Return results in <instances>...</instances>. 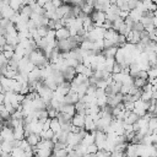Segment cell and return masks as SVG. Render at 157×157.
Returning a JSON list of instances; mask_svg holds the SVG:
<instances>
[{
	"instance_id": "cell-1",
	"label": "cell",
	"mask_w": 157,
	"mask_h": 157,
	"mask_svg": "<svg viewBox=\"0 0 157 157\" xmlns=\"http://www.w3.org/2000/svg\"><path fill=\"white\" fill-rule=\"evenodd\" d=\"M1 17L2 18H7V20H11V17L17 12V11H15L10 5H7V4H2L1 2Z\"/></svg>"
},
{
	"instance_id": "cell-2",
	"label": "cell",
	"mask_w": 157,
	"mask_h": 157,
	"mask_svg": "<svg viewBox=\"0 0 157 157\" xmlns=\"http://www.w3.org/2000/svg\"><path fill=\"white\" fill-rule=\"evenodd\" d=\"M13 128L11 126H2L1 131V141H13Z\"/></svg>"
},
{
	"instance_id": "cell-3",
	"label": "cell",
	"mask_w": 157,
	"mask_h": 157,
	"mask_svg": "<svg viewBox=\"0 0 157 157\" xmlns=\"http://www.w3.org/2000/svg\"><path fill=\"white\" fill-rule=\"evenodd\" d=\"M85 117L86 115H83V114L76 113L71 119V124L75 126H78V128H85Z\"/></svg>"
},
{
	"instance_id": "cell-4",
	"label": "cell",
	"mask_w": 157,
	"mask_h": 157,
	"mask_svg": "<svg viewBox=\"0 0 157 157\" xmlns=\"http://www.w3.org/2000/svg\"><path fill=\"white\" fill-rule=\"evenodd\" d=\"M137 145L139 144H132L130 142L128 145V148L125 151L126 153V157H139V148H137Z\"/></svg>"
},
{
	"instance_id": "cell-5",
	"label": "cell",
	"mask_w": 157,
	"mask_h": 157,
	"mask_svg": "<svg viewBox=\"0 0 157 157\" xmlns=\"http://www.w3.org/2000/svg\"><path fill=\"white\" fill-rule=\"evenodd\" d=\"M91 18L93 22H104L107 20V15L104 11H98V10H94L91 15Z\"/></svg>"
},
{
	"instance_id": "cell-6",
	"label": "cell",
	"mask_w": 157,
	"mask_h": 157,
	"mask_svg": "<svg viewBox=\"0 0 157 157\" xmlns=\"http://www.w3.org/2000/svg\"><path fill=\"white\" fill-rule=\"evenodd\" d=\"M70 37H71V33H70V29L67 27H61V28L56 29V39L58 40L67 39Z\"/></svg>"
},
{
	"instance_id": "cell-7",
	"label": "cell",
	"mask_w": 157,
	"mask_h": 157,
	"mask_svg": "<svg viewBox=\"0 0 157 157\" xmlns=\"http://www.w3.org/2000/svg\"><path fill=\"white\" fill-rule=\"evenodd\" d=\"M59 112L61 113H67L70 114L71 117H74L76 114V108H75V104H66V103H63L59 108Z\"/></svg>"
},
{
	"instance_id": "cell-8",
	"label": "cell",
	"mask_w": 157,
	"mask_h": 157,
	"mask_svg": "<svg viewBox=\"0 0 157 157\" xmlns=\"http://www.w3.org/2000/svg\"><path fill=\"white\" fill-rule=\"evenodd\" d=\"M82 141V139H81V136H80V134H75V132H69V139H67V145H71V146H76V145H78L80 142Z\"/></svg>"
},
{
	"instance_id": "cell-9",
	"label": "cell",
	"mask_w": 157,
	"mask_h": 157,
	"mask_svg": "<svg viewBox=\"0 0 157 157\" xmlns=\"http://www.w3.org/2000/svg\"><path fill=\"white\" fill-rule=\"evenodd\" d=\"M26 140L28 141V144L31 145V146H37L39 142H40V140H42V137H40V135L39 134H36V132H31L27 137H26Z\"/></svg>"
},
{
	"instance_id": "cell-10",
	"label": "cell",
	"mask_w": 157,
	"mask_h": 157,
	"mask_svg": "<svg viewBox=\"0 0 157 157\" xmlns=\"http://www.w3.org/2000/svg\"><path fill=\"white\" fill-rule=\"evenodd\" d=\"M63 75H64V77H65V80H66V81H70V82H71V81L75 78V76L77 75V72H76L75 67L69 66L65 71H63Z\"/></svg>"
},
{
	"instance_id": "cell-11",
	"label": "cell",
	"mask_w": 157,
	"mask_h": 157,
	"mask_svg": "<svg viewBox=\"0 0 157 157\" xmlns=\"http://www.w3.org/2000/svg\"><path fill=\"white\" fill-rule=\"evenodd\" d=\"M142 16H144V12L140 11L139 9H132V10H130L129 17H130L134 22H140V20H141Z\"/></svg>"
},
{
	"instance_id": "cell-12",
	"label": "cell",
	"mask_w": 157,
	"mask_h": 157,
	"mask_svg": "<svg viewBox=\"0 0 157 157\" xmlns=\"http://www.w3.org/2000/svg\"><path fill=\"white\" fill-rule=\"evenodd\" d=\"M13 136L16 140H23L26 139V134H25V126L21 125V126H17V128H13Z\"/></svg>"
},
{
	"instance_id": "cell-13",
	"label": "cell",
	"mask_w": 157,
	"mask_h": 157,
	"mask_svg": "<svg viewBox=\"0 0 157 157\" xmlns=\"http://www.w3.org/2000/svg\"><path fill=\"white\" fill-rule=\"evenodd\" d=\"M118 48L119 47H117V45H113V47H109V48H105V49H103V54L107 56V58H115V55H117V52H118Z\"/></svg>"
},
{
	"instance_id": "cell-14",
	"label": "cell",
	"mask_w": 157,
	"mask_h": 157,
	"mask_svg": "<svg viewBox=\"0 0 157 157\" xmlns=\"http://www.w3.org/2000/svg\"><path fill=\"white\" fill-rule=\"evenodd\" d=\"M50 129H52L55 134H58V132H60V131H61V123L59 121V119H58V118H52Z\"/></svg>"
},
{
	"instance_id": "cell-15",
	"label": "cell",
	"mask_w": 157,
	"mask_h": 157,
	"mask_svg": "<svg viewBox=\"0 0 157 157\" xmlns=\"http://www.w3.org/2000/svg\"><path fill=\"white\" fill-rule=\"evenodd\" d=\"M139 119H140V117H139L135 112H130V114L125 118L124 123H128V124H135V123H137Z\"/></svg>"
},
{
	"instance_id": "cell-16",
	"label": "cell",
	"mask_w": 157,
	"mask_h": 157,
	"mask_svg": "<svg viewBox=\"0 0 157 157\" xmlns=\"http://www.w3.org/2000/svg\"><path fill=\"white\" fill-rule=\"evenodd\" d=\"M75 108H76V113H80V114L86 115V108H87V105H86V103L83 101H78L75 104Z\"/></svg>"
},
{
	"instance_id": "cell-17",
	"label": "cell",
	"mask_w": 157,
	"mask_h": 157,
	"mask_svg": "<svg viewBox=\"0 0 157 157\" xmlns=\"http://www.w3.org/2000/svg\"><path fill=\"white\" fill-rule=\"evenodd\" d=\"M13 146L11 141H1V152H6V153H11Z\"/></svg>"
},
{
	"instance_id": "cell-18",
	"label": "cell",
	"mask_w": 157,
	"mask_h": 157,
	"mask_svg": "<svg viewBox=\"0 0 157 157\" xmlns=\"http://www.w3.org/2000/svg\"><path fill=\"white\" fill-rule=\"evenodd\" d=\"M39 135H40V137H42L43 140H52V139L54 137L55 132H54L52 129H48V130H43Z\"/></svg>"
},
{
	"instance_id": "cell-19",
	"label": "cell",
	"mask_w": 157,
	"mask_h": 157,
	"mask_svg": "<svg viewBox=\"0 0 157 157\" xmlns=\"http://www.w3.org/2000/svg\"><path fill=\"white\" fill-rule=\"evenodd\" d=\"M80 48L83 49V50H93V42L90 40V39H85V40L81 42Z\"/></svg>"
},
{
	"instance_id": "cell-20",
	"label": "cell",
	"mask_w": 157,
	"mask_h": 157,
	"mask_svg": "<svg viewBox=\"0 0 157 157\" xmlns=\"http://www.w3.org/2000/svg\"><path fill=\"white\" fill-rule=\"evenodd\" d=\"M147 83H148V80H146V78H141V77H139V76L134 78V85H135L136 87H139V88H144Z\"/></svg>"
},
{
	"instance_id": "cell-21",
	"label": "cell",
	"mask_w": 157,
	"mask_h": 157,
	"mask_svg": "<svg viewBox=\"0 0 157 157\" xmlns=\"http://www.w3.org/2000/svg\"><path fill=\"white\" fill-rule=\"evenodd\" d=\"M11 156L12 157H26V152L21 147H13L11 151Z\"/></svg>"
},
{
	"instance_id": "cell-22",
	"label": "cell",
	"mask_w": 157,
	"mask_h": 157,
	"mask_svg": "<svg viewBox=\"0 0 157 157\" xmlns=\"http://www.w3.org/2000/svg\"><path fill=\"white\" fill-rule=\"evenodd\" d=\"M53 153H54L56 157H67V156H69V151L66 150V147L59 148V150H53Z\"/></svg>"
},
{
	"instance_id": "cell-23",
	"label": "cell",
	"mask_w": 157,
	"mask_h": 157,
	"mask_svg": "<svg viewBox=\"0 0 157 157\" xmlns=\"http://www.w3.org/2000/svg\"><path fill=\"white\" fill-rule=\"evenodd\" d=\"M81 10H82V12H83L85 15L91 16V15H92V12H93V10H94V6L88 5V4H85V5H82V6H81Z\"/></svg>"
},
{
	"instance_id": "cell-24",
	"label": "cell",
	"mask_w": 157,
	"mask_h": 157,
	"mask_svg": "<svg viewBox=\"0 0 157 157\" xmlns=\"http://www.w3.org/2000/svg\"><path fill=\"white\" fill-rule=\"evenodd\" d=\"M104 64H105V70L109 71V72H112L113 66L115 64V58H107V60H105Z\"/></svg>"
},
{
	"instance_id": "cell-25",
	"label": "cell",
	"mask_w": 157,
	"mask_h": 157,
	"mask_svg": "<svg viewBox=\"0 0 157 157\" xmlns=\"http://www.w3.org/2000/svg\"><path fill=\"white\" fill-rule=\"evenodd\" d=\"M131 29H132V28H131V27H129V26L124 22V23L120 26V28H119V31H118V32H119V34H125V36H126Z\"/></svg>"
},
{
	"instance_id": "cell-26",
	"label": "cell",
	"mask_w": 157,
	"mask_h": 157,
	"mask_svg": "<svg viewBox=\"0 0 157 157\" xmlns=\"http://www.w3.org/2000/svg\"><path fill=\"white\" fill-rule=\"evenodd\" d=\"M141 99L145 102H150L152 99V91H142Z\"/></svg>"
},
{
	"instance_id": "cell-27",
	"label": "cell",
	"mask_w": 157,
	"mask_h": 157,
	"mask_svg": "<svg viewBox=\"0 0 157 157\" xmlns=\"http://www.w3.org/2000/svg\"><path fill=\"white\" fill-rule=\"evenodd\" d=\"M20 12H21V13H25V15L31 16V15H32V12H33V10H32V7H31L29 5H23V6L21 7Z\"/></svg>"
},
{
	"instance_id": "cell-28",
	"label": "cell",
	"mask_w": 157,
	"mask_h": 157,
	"mask_svg": "<svg viewBox=\"0 0 157 157\" xmlns=\"http://www.w3.org/2000/svg\"><path fill=\"white\" fill-rule=\"evenodd\" d=\"M123 23H124V18H121V17L119 16V17L113 22V27H112V28H114L115 31H119V28H120V26H121Z\"/></svg>"
},
{
	"instance_id": "cell-29",
	"label": "cell",
	"mask_w": 157,
	"mask_h": 157,
	"mask_svg": "<svg viewBox=\"0 0 157 157\" xmlns=\"http://www.w3.org/2000/svg\"><path fill=\"white\" fill-rule=\"evenodd\" d=\"M96 86H97V88H104V90H105V88L109 86V83H108V81H107L105 78H101V80L97 81Z\"/></svg>"
},
{
	"instance_id": "cell-30",
	"label": "cell",
	"mask_w": 157,
	"mask_h": 157,
	"mask_svg": "<svg viewBox=\"0 0 157 157\" xmlns=\"http://www.w3.org/2000/svg\"><path fill=\"white\" fill-rule=\"evenodd\" d=\"M148 128H150L152 131L157 129V115H156V117H151V119H150V121H148Z\"/></svg>"
},
{
	"instance_id": "cell-31",
	"label": "cell",
	"mask_w": 157,
	"mask_h": 157,
	"mask_svg": "<svg viewBox=\"0 0 157 157\" xmlns=\"http://www.w3.org/2000/svg\"><path fill=\"white\" fill-rule=\"evenodd\" d=\"M98 151H99V148H98V146H97L96 142L92 144V145H90V146H87V153H97Z\"/></svg>"
},
{
	"instance_id": "cell-32",
	"label": "cell",
	"mask_w": 157,
	"mask_h": 157,
	"mask_svg": "<svg viewBox=\"0 0 157 157\" xmlns=\"http://www.w3.org/2000/svg\"><path fill=\"white\" fill-rule=\"evenodd\" d=\"M121 71H123L121 64H119V63L115 61V64H114V66H113V70H112V74H119V72H121Z\"/></svg>"
},
{
	"instance_id": "cell-33",
	"label": "cell",
	"mask_w": 157,
	"mask_h": 157,
	"mask_svg": "<svg viewBox=\"0 0 157 157\" xmlns=\"http://www.w3.org/2000/svg\"><path fill=\"white\" fill-rule=\"evenodd\" d=\"M132 29H135L137 32H142V31H145V26L141 22H135L134 26H132Z\"/></svg>"
},
{
	"instance_id": "cell-34",
	"label": "cell",
	"mask_w": 157,
	"mask_h": 157,
	"mask_svg": "<svg viewBox=\"0 0 157 157\" xmlns=\"http://www.w3.org/2000/svg\"><path fill=\"white\" fill-rule=\"evenodd\" d=\"M4 55H5V58L6 59H9V60H11V59H13V56H15V50H4V52H1Z\"/></svg>"
},
{
	"instance_id": "cell-35",
	"label": "cell",
	"mask_w": 157,
	"mask_h": 157,
	"mask_svg": "<svg viewBox=\"0 0 157 157\" xmlns=\"http://www.w3.org/2000/svg\"><path fill=\"white\" fill-rule=\"evenodd\" d=\"M132 85H121V88H120V93L121 94H128L130 92V88H131Z\"/></svg>"
},
{
	"instance_id": "cell-36",
	"label": "cell",
	"mask_w": 157,
	"mask_h": 157,
	"mask_svg": "<svg viewBox=\"0 0 157 157\" xmlns=\"http://www.w3.org/2000/svg\"><path fill=\"white\" fill-rule=\"evenodd\" d=\"M124 104H125V109H126V110H130V112H132V110L135 109V102H132V101H128V102H124Z\"/></svg>"
},
{
	"instance_id": "cell-37",
	"label": "cell",
	"mask_w": 157,
	"mask_h": 157,
	"mask_svg": "<svg viewBox=\"0 0 157 157\" xmlns=\"http://www.w3.org/2000/svg\"><path fill=\"white\" fill-rule=\"evenodd\" d=\"M148 78H156L157 77V66H153L148 70Z\"/></svg>"
},
{
	"instance_id": "cell-38",
	"label": "cell",
	"mask_w": 157,
	"mask_h": 157,
	"mask_svg": "<svg viewBox=\"0 0 157 157\" xmlns=\"http://www.w3.org/2000/svg\"><path fill=\"white\" fill-rule=\"evenodd\" d=\"M87 66L85 65V64H82V63H80L76 67H75V70H76V72L77 74H83V71H85V69H86Z\"/></svg>"
},
{
	"instance_id": "cell-39",
	"label": "cell",
	"mask_w": 157,
	"mask_h": 157,
	"mask_svg": "<svg viewBox=\"0 0 157 157\" xmlns=\"http://www.w3.org/2000/svg\"><path fill=\"white\" fill-rule=\"evenodd\" d=\"M9 59H6L5 58V55L1 53V55H0V64H1V66H7L9 65Z\"/></svg>"
},
{
	"instance_id": "cell-40",
	"label": "cell",
	"mask_w": 157,
	"mask_h": 157,
	"mask_svg": "<svg viewBox=\"0 0 157 157\" xmlns=\"http://www.w3.org/2000/svg\"><path fill=\"white\" fill-rule=\"evenodd\" d=\"M139 77H141V78H146V80H148V71L147 70H140V72H139V75H137Z\"/></svg>"
},
{
	"instance_id": "cell-41",
	"label": "cell",
	"mask_w": 157,
	"mask_h": 157,
	"mask_svg": "<svg viewBox=\"0 0 157 157\" xmlns=\"http://www.w3.org/2000/svg\"><path fill=\"white\" fill-rule=\"evenodd\" d=\"M141 1H142L144 6H145V7L147 9V10H148V9L151 7V5L153 4V0H141Z\"/></svg>"
},
{
	"instance_id": "cell-42",
	"label": "cell",
	"mask_w": 157,
	"mask_h": 157,
	"mask_svg": "<svg viewBox=\"0 0 157 157\" xmlns=\"http://www.w3.org/2000/svg\"><path fill=\"white\" fill-rule=\"evenodd\" d=\"M129 13H130V11H124V10H120V12H119V16L121 17V18H126L128 16H129Z\"/></svg>"
},
{
	"instance_id": "cell-43",
	"label": "cell",
	"mask_w": 157,
	"mask_h": 157,
	"mask_svg": "<svg viewBox=\"0 0 157 157\" xmlns=\"http://www.w3.org/2000/svg\"><path fill=\"white\" fill-rule=\"evenodd\" d=\"M5 44H7V39H6V36H1L0 37V45L4 47Z\"/></svg>"
},
{
	"instance_id": "cell-44",
	"label": "cell",
	"mask_w": 157,
	"mask_h": 157,
	"mask_svg": "<svg viewBox=\"0 0 157 157\" xmlns=\"http://www.w3.org/2000/svg\"><path fill=\"white\" fill-rule=\"evenodd\" d=\"M52 2H53V5H54L56 9L63 5V1H61V0H52Z\"/></svg>"
},
{
	"instance_id": "cell-45",
	"label": "cell",
	"mask_w": 157,
	"mask_h": 157,
	"mask_svg": "<svg viewBox=\"0 0 157 157\" xmlns=\"http://www.w3.org/2000/svg\"><path fill=\"white\" fill-rule=\"evenodd\" d=\"M48 1H50V0H37V2H38L40 6H43V7H44V5H45Z\"/></svg>"
},
{
	"instance_id": "cell-46",
	"label": "cell",
	"mask_w": 157,
	"mask_h": 157,
	"mask_svg": "<svg viewBox=\"0 0 157 157\" xmlns=\"http://www.w3.org/2000/svg\"><path fill=\"white\" fill-rule=\"evenodd\" d=\"M63 1V4H69L70 2V0H61Z\"/></svg>"
},
{
	"instance_id": "cell-47",
	"label": "cell",
	"mask_w": 157,
	"mask_h": 157,
	"mask_svg": "<svg viewBox=\"0 0 157 157\" xmlns=\"http://www.w3.org/2000/svg\"><path fill=\"white\" fill-rule=\"evenodd\" d=\"M107 1H109L110 4H115L117 2V0H107Z\"/></svg>"
}]
</instances>
